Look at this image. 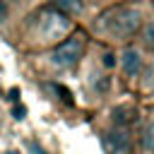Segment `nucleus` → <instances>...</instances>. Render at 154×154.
Listing matches in <instances>:
<instances>
[{
	"mask_svg": "<svg viewBox=\"0 0 154 154\" xmlns=\"http://www.w3.org/2000/svg\"><path fill=\"white\" fill-rule=\"evenodd\" d=\"M140 26H142V10L130 7V5L113 7V10L103 12L96 22V29L103 34H111L113 38H128Z\"/></svg>",
	"mask_w": 154,
	"mask_h": 154,
	"instance_id": "obj_1",
	"label": "nucleus"
},
{
	"mask_svg": "<svg viewBox=\"0 0 154 154\" xmlns=\"http://www.w3.org/2000/svg\"><path fill=\"white\" fill-rule=\"evenodd\" d=\"M82 53H84V36L75 34V36H70L67 41H63V43H58V46L53 48L51 63L58 65V67H75V65L79 63Z\"/></svg>",
	"mask_w": 154,
	"mask_h": 154,
	"instance_id": "obj_2",
	"label": "nucleus"
},
{
	"mask_svg": "<svg viewBox=\"0 0 154 154\" xmlns=\"http://www.w3.org/2000/svg\"><path fill=\"white\" fill-rule=\"evenodd\" d=\"M67 29H70V19H67L65 14H60V12H55V10L46 12V19L38 22V34H41L43 38H48V41L60 38Z\"/></svg>",
	"mask_w": 154,
	"mask_h": 154,
	"instance_id": "obj_3",
	"label": "nucleus"
},
{
	"mask_svg": "<svg viewBox=\"0 0 154 154\" xmlns=\"http://www.w3.org/2000/svg\"><path fill=\"white\" fill-rule=\"evenodd\" d=\"M108 154H132V147H130V135L125 130H113V132H106V140H103Z\"/></svg>",
	"mask_w": 154,
	"mask_h": 154,
	"instance_id": "obj_4",
	"label": "nucleus"
},
{
	"mask_svg": "<svg viewBox=\"0 0 154 154\" xmlns=\"http://www.w3.org/2000/svg\"><path fill=\"white\" fill-rule=\"evenodd\" d=\"M140 67H142L140 53H137L135 48H128V51L123 53V70H125L128 75H135V72H140Z\"/></svg>",
	"mask_w": 154,
	"mask_h": 154,
	"instance_id": "obj_5",
	"label": "nucleus"
},
{
	"mask_svg": "<svg viewBox=\"0 0 154 154\" xmlns=\"http://www.w3.org/2000/svg\"><path fill=\"white\" fill-rule=\"evenodd\" d=\"M113 118H116V123H132L135 120V108L132 106H118L116 111H113Z\"/></svg>",
	"mask_w": 154,
	"mask_h": 154,
	"instance_id": "obj_6",
	"label": "nucleus"
},
{
	"mask_svg": "<svg viewBox=\"0 0 154 154\" xmlns=\"http://www.w3.org/2000/svg\"><path fill=\"white\" fill-rule=\"evenodd\" d=\"M142 41H144L147 48H154V19L144 24V29H142Z\"/></svg>",
	"mask_w": 154,
	"mask_h": 154,
	"instance_id": "obj_7",
	"label": "nucleus"
},
{
	"mask_svg": "<svg viewBox=\"0 0 154 154\" xmlns=\"http://www.w3.org/2000/svg\"><path fill=\"white\" fill-rule=\"evenodd\" d=\"M51 87H53V91H58V94H60V101H63V103H67V106H72V103H75V99H72V91H70V89H65L63 84H51Z\"/></svg>",
	"mask_w": 154,
	"mask_h": 154,
	"instance_id": "obj_8",
	"label": "nucleus"
},
{
	"mask_svg": "<svg viewBox=\"0 0 154 154\" xmlns=\"http://www.w3.org/2000/svg\"><path fill=\"white\" fill-rule=\"evenodd\" d=\"M58 7H63L65 12H79L82 2H77V0H58Z\"/></svg>",
	"mask_w": 154,
	"mask_h": 154,
	"instance_id": "obj_9",
	"label": "nucleus"
},
{
	"mask_svg": "<svg viewBox=\"0 0 154 154\" xmlns=\"http://www.w3.org/2000/svg\"><path fill=\"white\" fill-rule=\"evenodd\" d=\"M101 63H103L106 67H113V65H116V55H113V53H103V58H101Z\"/></svg>",
	"mask_w": 154,
	"mask_h": 154,
	"instance_id": "obj_10",
	"label": "nucleus"
},
{
	"mask_svg": "<svg viewBox=\"0 0 154 154\" xmlns=\"http://www.w3.org/2000/svg\"><path fill=\"white\" fill-rule=\"evenodd\" d=\"M14 118H17V120L24 118V106H17V108H14Z\"/></svg>",
	"mask_w": 154,
	"mask_h": 154,
	"instance_id": "obj_11",
	"label": "nucleus"
},
{
	"mask_svg": "<svg viewBox=\"0 0 154 154\" xmlns=\"http://www.w3.org/2000/svg\"><path fill=\"white\" fill-rule=\"evenodd\" d=\"M17 96H19V91H17V89H12V91H10V99H12V101H17Z\"/></svg>",
	"mask_w": 154,
	"mask_h": 154,
	"instance_id": "obj_12",
	"label": "nucleus"
},
{
	"mask_svg": "<svg viewBox=\"0 0 154 154\" xmlns=\"http://www.w3.org/2000/svg\"><path fill=\"white\" fill-rule=\"evenodd\" d=\"M2 17H5V5L0 2V19H2Z\"/></svg>",
	"mask_w": 154,
	"mask_h": 154,
	"instance_id": "obj_13",
	"label": "nucleus"
}]
</instances>
